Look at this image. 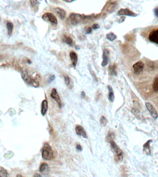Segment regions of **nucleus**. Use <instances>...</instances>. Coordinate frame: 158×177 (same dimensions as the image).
Wrapping results in <instances>:
<instances>
[{
    "mask_svg": "<svg viewBox=\"0 0 158 177\" xmlns=\"http://www.w3.org/2000/svg\"><path fill=\"white\" fill-rule=\"evenodd\" d=\"M42 156L43 158L45 160H51L52 159L53 157L52 149L48 143H45L44 145L43 148Z\"/></svg>",
    "mask_w": 158,
    "mask_h": 177,
    "instance_id": "obj_1",
    "label": "nucleus"
},
{
    "mask_svg": "<svg viewBox=\"0 0 158 177\" xmlns=\"http://www.w3.org/2000/svg\"><path fill=\"white\" fill-rule=\"evenodd\" d=\"M87 17L78 13H73L70 15L69 20L70 22L73 25H77V24L83 21Z\"/></svg>",
    "mask_w": 158,
    "mask_h": 177,
    "instance_id": "obj_2",
    "label": "nucleus"
},
{
    "mask_svg": "<svg viewBox=\"0 0 158 177\" xmlns=\"http://www.w3.org/2000/svg\"><path fill=\"white\" fill-rule=\"evenodd\" d=\"M111 146L112 151H113L115 154V159L116 161H120L122 160L123 158V152L120 149V148L118 147L116 143L113 141L110 142Z\"/></svg>",
    "mask_w": 158,
    "mask_h": 177,
    "instance_id": "obj_3",
    "label": "nucleus"
},
{
    "mask_svg": "<svg viewBox=\"0 0 158 177\" xmlns=\"http://www.w3.org/2000/svg\"><path fill=\"white\" fill-rule=\"evenodd\" d=\"M42 18L45 21L50 22L53 25H57L58 23L57 20L55 15L51 13H45L43 15Z\"/></svg>",
    "mask_w": 158,
    "mask_h": 177,
    "instance_id": "obj_4",
    "label": "nucleus"
},
{
    "mask_svg": "<svg viewBox=\"0 0 158 177\" xmlns=\"http://www.w3.org/2000/svg\"><path fill=\"white\" fill-rule=\"evenodd\" d=\"M22 77L26 83H27L28 85H32L35 87H38L39 86V83H38V82L36 81L34 79L31 78L29 76L27 71H24L22 73Z\"/></svg>",
    "mask_w": 158,
    "mask_h": 177,
    "instance_id": "obj_5",
    "label": "nucleus"
},
{
    "mask_svg": "<svg viewBox=\"0 0 158 177\" xmlns=\"http://www.w3.org/2000/svg\"><path fill=\"white\" fill-rule=\"evenodd\" d=\"M148 39L151 42L158 44V29L152 30L148 35Z\"/></svg>",
    "mask_w": 158,
    "mask_h": 177,
    "instance_id": "obj_6",
    "label": "nucleus"
},
{
    "mask_svg": "<svg viewBox=\"0 0 158 177\" xmlns=\"http://www.w3.org/2000/svg\"><path fill=\"white\" fill-rule=\"evenodd\" d=\"M144 67V63L142 61H138L134 64L133 66V70L135 74H139L142 71Z\"/></svg>",
    "mask_w": 158,
    "mask_h": 177,
    "instance_id": "obj_7",
    "label": "nucleus"
},
{
    "mask_svg": "<svg viewBox=\"0 0 158 177\" xmlns=\"http://www.w3.org/2000/svg\"><path fill=\"white\" fill-rule=\"evenodd\" d=\"M51 97L52 99H53L57 103L58 106H59V108H61L62 103L61 100H60V97H59V94H58L57 90L56 89H55V88L52 90L51 93Z\"/></svg>",
    "mask_w": 158,
    "mask_h": 177,
    "instance_id": "obj_8",
    "label": "nucleus"
},
{
    "mask_svg": "<svg viewBox=\"0 0 158 177\" xmlns=\"http://www.w3.org/2000/svg\"><path fill=\"white\" fill-rule=\"evenodd\" d=\"M146 106L147 110L149 112L152 116L154 118H157L158 117V113H157L156 109L154 108L153 105L151 104L150 103H149V102H146Z\"/></svg>",
    "mask_w": 158,
    "mask_h": 177,
    "instance_id": "obj_9",
    "label": "nucleus"
},
{
    "mask_svg": "<svg viewBox=\"0 0 158 177\" xmlns=\"http://www.w3.org/2000/svg\"><path fill=\"white\" fill-rule=\"evenodd\" d=\"M118 15H126L128 16L135 17L137 14H135L134 12H132L128 9H121L118 12Z\"/></svg>",
    "mask_w": 158,
    "mask_h": 177,
    "instance_id": "obj_10",
    "label": "nucleus"
},
{
    "mask_svg": "<svg viewBox=\"0 0 158 177\" xmlns=\"http://www.w3.org/2000/svg\"><path fill=\"white\" fill-rule=\"evenodd\" d=\"M76 133L79 136H82L84 138H87V134L84 130V128L81 126H77L75 128Z\"/></svg>",
    "mask_w": 158,
    "mask_h": 177,
    "instance_id": "obj_11",
    "label": "nucleus"
},
{
    "mask_svg": "<svg viewBox=\"0 0 158 177\" xmlns=\"http://www.w3.org/2000/svg\"><path fill=\"white\" fill-rule=\"evenodd\" d=\"M54 10L55 12H56L61 19L63 20L65 18L66 13L64 9L60 8H56L54 9Z\"/></svg>",
    "mask_w": 158,
    "mask_h": 177,
    "instance_id": "obj_12",
    "label": "nucleus"
},
{
    "mask_svg": "<svg viewBox=\"0 0 158 177\" xmlns=\"http://www.w3.org/2000/svg\"><path fill=\"white\" fill-rule=\"evenodd\" d=\"M109 52L108 50L105 49L103 54V61L101 63V65L103 66H105L107 65L108 63V56Z\"/></svg>",
    "mask_w": 158,
    "mask_h": 177,
    "instance_id": "obj_13",
    "label": "nucleus"
},
{
    "mask_svg": "<svg viewBox=\"0 0 158 177\" xmlns=\"http://www.w3.org/2000/svg\"><path fill=\"white\" fill-rule=\"evenodd\" d=\"M69 56L71 61H72L73 66L74 68H75V66H77V55L74 51H71V52L70 53Z\"/></svg>",
    "mask_w": 158,
    "mask_h": 177,
    "instance_id": "obj_14",
    "label": "nucleus"
},
{
    "mask_svg": "<svg viewBox=\"0 0 158 177\" xmlns=\"http://www.w3.org/2000/svg\"><path fill=\"white\" fill-rule=\"evenodd\" d=\"M48 109V102L46 100H44L42 103L41 114L45 116Z\"/></svg>",
    "mask_w": 158,
    "mask_h": 177,
    "instance_id": "obj_15",
    "label": "nucleus"
},
{
    "mask_svg": "<svg viewBox=\"0 0 158 177\" xmlns=\"http://www.w3.org/2000/svg\"><path fill=\"white\" fill-rule=\"evenodd\" d=\"M108 90H109V94L108 96V99L109 101L111 102H113L114 101L115 96L114 94L113 90L112 89V88L110 85L108 86Z\"/></svg>",
    "mask_w": 158,
    "mask_h": 177,
    "instance_id": "obj_16",
    "label": "nucleus"
},
{
    "mask_svg": "<svg viewBox=\"0 0 158 177\" xmlns=\"http://www.w3.org/2000/svg\"><path fill=\"white\" fill-rule=\"evenodd\" d=\"M108 72L110 74L113 76H116L117 75V71H116V65L110 66L108 68Z\"/></svg>",
    "mask_w": 158,
    "mask_h": 177,
    "instance_id": "obj_17",
    "label": "nucleus"
},
{
    "mask_svg": "<svg viewBox=\"0 0 158 177\" xmlns=\"http://www.w3.org/2000/svg\"><path fill=\"white\" fill-rule=\"evenodd\" d=\"M49 166L46 163H43L41 165L40 169H39V171L41 173H45L48 172L49 171Z\"/></svg>",
    "mask_w": 158,
    "mask_h": 177,
    "instance_id": "obj_18",
    "label": "nucleus"
},
{
    "mask_svg": "<svg viewBox=\"0 0 158 177\" xmlns=\"http://www.w3.org/2000/svg\"><path fill=\"white\" fill-rule=\"evenodd\" d=\"M115 135L114 133L113 132H109L108 135L106 136V140L108 142H111L113 141L114 139L115 138Z\"/></svg>",
    "mask_w": 158,
    "mask_h": 177,
    "instance_id": "obj_19",
    "label": "nucleus"
},
{
    "mask_svg": "<svg viewBox=\"0 0 158 177\" xmlns=\"http://www.w3.org/2000/svg\"><path fill=\"white\" fill-rule=\"evenodd\" d=\"M0 177H9V175L6 170L4 167H1V166H0Z\"/></svg>",
    "mask_w": 158,
    "mask_h": 177,
    "instance_id": "obj_20",
    "label": "nucleus"
},
{
    "mask_svg": "<svg viewBox=\"0 0 158 177\" xmlns=\"http://www.w3.org/2000/svg\"><path fill=\"white\" fill-rule=\"evenodd\" d=\"M106 37L109 41L112 42L116 39L117 36L113 32H110L106 35Z\"/></svg>",
    "mask_w": 158,
    "mask_h": 177,
    "instance_id": "obj_21",
    "label": "nucleus"
},
{
    "mask_svg": "<svg viewBox=\"0 0 158 177\" xmlns=\"http://www.w3.org/2000/svg\"><path fill=\"white\" fill-rule=\"evenodd\" d=\"M7 30H8V34L9 35H11L13 30V24L11 22H8L7 24Z\"/></svg>",
    "mask_w": 158,
    "mask_h": 177,
    "instance_id": "obj_22",
    "label": "nucleus"
},
{
    "mask_svg": "<svg viewBox=\"0 0 158 177\" xmlns=\"http://www.w3.org/2000/svg\"><path fill=\"white\" fill-rule=\"evenodd\" d=\"M153 88L154 91L158 92V76L155 79L153 83Z\"/></svg>",
    "mask_w": 158,
    "mask_h": 177,
    "instance_id": "obj_23",
    "label": "nucleus"
},
{
    "mask_svg": "<svg viewBox=\"0 0 158 177\" xmlns=\"http://www.w3.org/2000/svg\"><path fill=\"white\" fill-rule=\"evenodd\" d=\"M100 124L102 126H106L107 123V120L105 117L102 116L100 120Z\"/></svg>",
    "mask_w": 158,
    "mask_h": 177,
    "instance_id": "obj_24",
    "label": "nucleus"
},
{
    "mask_svg": "<svg viewBox=\"0 0 158 177\" xmlns=\"http://www.w3.org/2000/svg\"><path fill=\"white\" fill-rule=\"evenodd\" d=\"M65 42L66 43L69 45H72L73 44V40L72 39L69 37H65Z\"/></svg>",
    "mask_w": 158,
    "mask_h": 177,
    "instance_id": "obj_25",
    "label": "nucleus"
},
{
    "mask_svg": "<svg viewBox=\"0 0 158 177\" xmlns=\"http://www.w3.org/2000/svg\"><path fill=\"white\" fill-rule=\"evenodd\" d=\"M64 79L66 85L67 86H69L70 83H71V80H70V78L68 76H65L64 77Z\"/></svg>",
    "mask_w": 158,
    "mask_h": 177,
    "instance_id": "obj_26",
    "label": "nucleus"
},
{
    "mask_svg": "<svg viewBox=\"0 0 158 177\" xmlns=\"http://www.w3.org/2000/svg\"><path fill=\"white\" fill-rule=\"evenodd\" d=\"M84 31H85L86 34H90V33L92 32V28L91 27H89V26H86L84 29Z\"/></svg>",
    "mask_w": 158,
    "mask_h": 177,
    "instance_id": "obj_27",
    "label": "nucleus"
},
{
    "mask_svg": "<svg viewBox=\"0 0 158 177\" xmlns=\"http://www.w3.org/2000/svg\"><path fill=\"white\" fill-rule=\"evenodd\" d=\"M30 2H31V5L33 7H35L38 4L37 0H30Z\"/></svg>",
    "mask_w": 158,
    "mask_h": 177,
    "instance_id": "obj_28",
    "label": "nucleus"
},
{
    "mask_svg": "<svg viewBox=\"0 0 158 177\" xmlns=\"http://www.w3.org/2000/svg\"><path fill=\"white\" fill-rule=\"evenodd\" d=\"M100 28V26L98 24H94V25H93V28L94 30L98 29Z\"/></svg>",
    "mask_w": 158,
    "mask_h": 177,
    "instance_id": "obj_29",
    "label": "nucleus"
},
{
    "mask_svg": "<svg viewBox=\"0 0 158 177\" xmlns=\"http://www.w3.org/2000/svg\"><path fill=\"white\" fill-rule=\"evenodd\" d=\"M77 148L79 151H81L82 150V149L80 145H77Z\"/></svg>",
    "mask_w": 158,
    "mask_h": 177,
    "instance_id": "obj_30",
    "label": "nucleus"
},
{
    "mask_svg": "<svg viewBox=\"0 0 158 177\" xmlns=\"http://www.w3.org/2000/svg\"><path fill=\"white\" fill-rule=\"evenodd\" d=\"M154 13L155 15H156V16L158 18V7L155 9Z\"/></svg>",
    "mask_w": 158,
    "mask_h": 177,
    "instance_id": "obj_31",
    "label": "nucleus"
},
{
    "mask_svg": "<svg viewBox=\"0 0 158 177\" xmlns=\"http://www.w3.org/2000/svg\"><path fill=\"white\" fill-rule=\"evenodd\" d=\"M81 96L82 98H85V97H86V94H85L84 91L82 92L81 94Z\"/></svg>",
    "mask_w": 158,
    "mask_h": 177,
    "instance_id": "obj_32",
    "label": "nucleus"
},
{
    "mask_svg": "<svg viewBox=\"0 0 158 177\" xmlns=\"http://www.w3.org/2000/svg\"><path fill=\"white\" fill-rule=\"evenodd\" d=\"M63 1L66 2H68V3H71V2H73L74 1H75L76 0H63Z\"/></svg>",
    "mask_w": 158,
    "mask_h": 177,
    "instance_id": "obj_33",
    "label": "nucleus"
},
{
    "mask_svg": "<svg viewBox=\"0 0 158 177\" xmlns=\"http://www.w3.org/2000/svg\"><path fill=\"white\" fill-rule=\"evenodd\" d=\"M55 78V76L54 75H52V76L50 78V79L51 81H52L53 80H54Z\"/></svg>",
    "mask_w": 158,
    "mask_h": 177,
    "instance_id": "obj_34",
    "label": "nucleus"
},
{
    "mask_svg": "<svg viewBox=\"0 0 158 177\" xmlns=\"http://www.w3.org/2000/svg\"><path fill=\"white\" fill-rule=\"evenodd\" d=\"M4 56H2V55H0V61L4 60Z\"/></svg>",
    "mask_w": 158,
    "mask_h": 177,
    "instance_id": "obj_35",
    "label": "nucleus"
},
{
    "mask_svg": "<svg viewBox=\"0 0 158 177\" xmlns=\"http://www.w3.org/2000/svg\"><path fill=\"white\" fill-rule=\"evenodd\" d=\"M34 176H35V177H36V176H38V177H41L40 175H39V174H36V175H34Z\"/></svg>",
    "mask_w": 158,
    "mask_h": 177,
    "instance_id": "obj_36",
    "label": "nucleus"
},
{
    "mask_svg": "<svg viewBox=\"0 0 158 177\" xmlns=\"http://www.w3.org/2000/svg\"><path fill=\"white\" fill-rule=\"evenodd\" d=\"M40 1H41V0H40Z\"/></svg>",
    "mask_w": 158,
    "mask_h": 177,
    "instance_id": "obj_37",
    "label": "nucleus"
}]
</instances>
